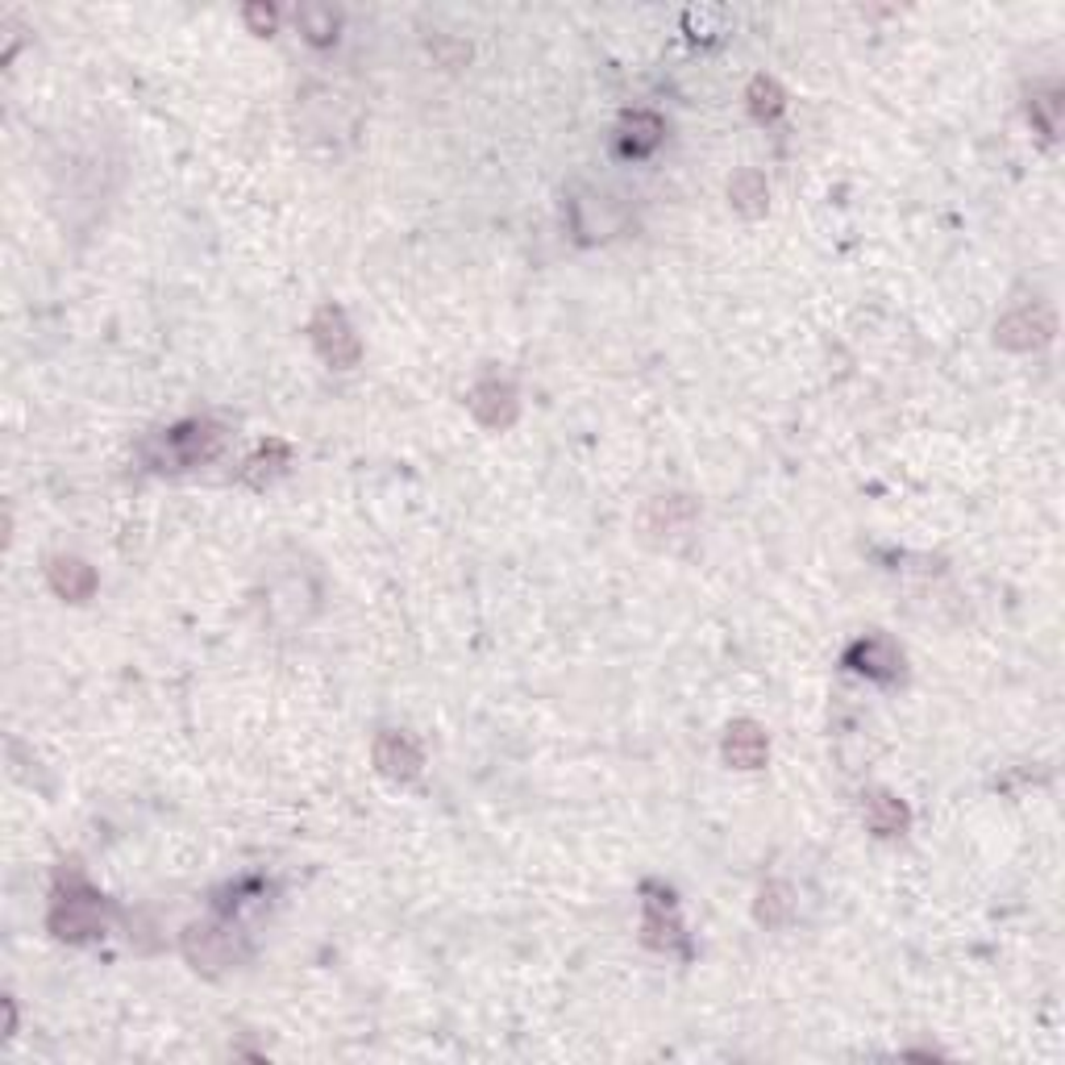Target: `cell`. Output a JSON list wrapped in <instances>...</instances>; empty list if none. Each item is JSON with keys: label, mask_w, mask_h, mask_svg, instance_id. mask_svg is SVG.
I'll return each instance as SVG.
<instances>
[{"label": "cell", "mask_w": 1065, "mask_h": 1065, "mask_svg": "<svg viewBox=\"0 0 1065 1065\" xmlns=\"http://www.w3.org/2000/svg\"><path fill=\"white\" fill-rule=\"evenodd\" d=\"M787 912H791L787 891H783V887H766V891H762V903H757V916L766 919V924H783Z\"/></svg>", "instance_id": "9a60e30c"}, {"label": "cell", "mask_w": 1065, "mask_h": 1065, "mask_svg": "<svg viewBox=\"0 0 1065 1065\" xmlns=\"http://www.w3.org/2000/svg\"><path fill=\"white\" fill-rule=\"evenodd\" d=\"M725 757H729L732 766H741V771L762 766L766 762V732L757 729V725H750V720L732 725L729 737H725Z\"/></svg>", "instance_id": "8992f818"}, {"label": "cell", "mask_w": 1065, "mask_h": 1065, "mask_svg": "<svg viewBox=\"0 0 1065 1065\" xmlns=\"http://www.w3.org/2000/svg\"><path fill=\"white\" fill-rule=\"evenodd\" d=\"M300 25H304V30H309V38H313V43H325V38H329V34H334V13H321V9H304V13H300Z\"/></svg>", "instance_id": "e0dca14e"}, {"label": "cell", "mask_w": 1065, "mask_h": 1065, "mask_svg": "<svg viewBox=\"0 0 1065 1065\" xmlns=\"http://www.w3.org/2000/svg\"><path fill=\"white\" fill-rule=\"evenodd\" d=\"M309 334H313V346L321 350V358H325V362H334V367H350V362L358 358L355 329L346 325L342 309H334V304H325V309L313 316Z\"/></svg>", "instance_id": "3957f363"}, {"label": "cell", "mask_w": 1065, "mask_h": 1065, "mask_svg": "<svg viewBox=\"0 0 1065 1065\" xmlns=\"http://www.w3.org/2000/svg\"><path fill=\"white\" fill-rule=\"evenodd\" d=\"M750 108L757 113V117H778V113H783V92H778V84H774V80H753Z\"/></svg>", "instance_id": "5bb4252c"}, {"label": "cell", "mask_w": 1065, "mask_h": 1065, "mask_svg": "<svg viewBox=\"0 0 1065 1065\" xmlns=\"http://www.w3.org/2000/svg\"><path fill=\"white\" fill-rule=\"evenodd\" d=\"M732 200H737V209H745L757 217V212L766 209V184H762L753 171H745V175L732 180Z\"/></svg>", "instance_id": "4fadbf2b"}, {"label": "cell", "mask_w": 1065, "mask_h": 1065, "mask_svg": "<svg viewBox=\"0 0 1065 1065\" xmlns=\"http://www.w3.org/2000/svg\"><path fill=\"white\" fill-rule=\"evenodd\" d=\"M1049 329H1053L1049 321H1041V325H1037L1028 313H1016V316H1007V321L999 325V342H1003V346H1020V350H1023V346H1037V342H1044V337H1049Z\"/></svg>", "instance_id": "8fae6325"}, {"label": "cell", "mask_w": 1065, "mask_h": 1065, "mask_svg": "<svg viewBox=\"0 0 1065 1065\" xmlns=\"http://www.w3.org/2000/svg\"><path fill=\"white\" fill-rule=\"evenodd\" d=\"M275 459H288V445H279V441H271V445H267V450H263V454H258V459L251 462V471H246V479L258 483V487H263V466H267V479H271L275 471H279V466H275Z\"/></svg>", "instance_id": "2e32d148"}, {"label": "cell", "mask_w": 1065, "mask_h": 1065, "mask_svg": "<svg viewBox=\"0 0 1065 1065\" xmlns=\"http://www.w3.org/2000/svg\"><path fill=\"white\" fill-rule=\"evenodd\" d=\"M420 750L413 737H404V732H383L375 741V766L387 778H417L420 774Z\"/></svg>", "instance_id": "277c9868"}, {"label": "cell", "mask_w": 1065, "mask_h": 1065, "mask_svg": "<svg viewBox=\"0 0 1065 1065\" xmlns=\"http://www.w3.org/2000/svg\"><path fill=\"white\" fill-rule=\"evenodd\" d=\"M50 928H55V937H63V940L96 937V933L105 928L101 895H92V891H67V895H59L55 912H50Z\"/></svg>", "instance_id": "7a4b0ae2"}, {"label": "cell", "mask_w": 1065, "mask_h": 1065, "mask_svg": "<svg viewBox=\"0 0 1065 1065\" xmlns=\"http://www.w3.org/2000/svg\"><path fill=\"white\" fill-rule=\"evenodd\" d=\"M471 408H475V417L483 425L503 429V425H512V417H517V392L508 383H500V379H483L479 387L471 392Z\"/></svg>", "instance_id": "5b68a950"}, {"label": "cell", "mask_w": 1065, "mask_h": 1065, "mask_svg": "<svg viewBox=\"0 0 1065 1065\" xmlns=\"http://www.w3.org/2000/svg\"><path fill=\"white\" fill-rule=\"evenodd\" d=\"M849 667L866 670L870 679H895L899 674V649L887 637H870V641H857L849 649Z\"/></svg>", "instance_id": "52a82bcc"}, {"label": "cell", "mask_w": 1065, "mask_h": 1065, "mask_svg": "<svg viewBox=\"0 0 1065 1065\" xmlns=\"http://www.w3.org/2000/svg\"><path fill=\"white\" fill-rule=\"evenodd\" d=\"M866 824L882 836H895L907 829V808L899 803L895 795H870L866 799Z\"/></svg>", "instance_id": "30bf717a"}, {"label": "cell", "mask_w": 1065, "mask_h": 1065, "mask_svg": "<svg viewBox=\"0 0 1065 1065\" xmlns=\"http://www.w3.org/2000/svg\"><path fill=\"white\" fill-rule=\"evenodd\" d=\"M225 445V429L212 425V420H184L167 433L150 438L142 445V454L154 471H188V466H200L209 462L217 450Z\"/></svg>", "instance_id": "6da1fadb"}, {"label": "cell", "mask_w": 1065, "mask_h": 1065, "mask_svg": "<svg viewBox=\"0 0 1065 1065\" xmlns=\"http://www.w3.org/2000/svg\"><path fill=\"white\" fill-rule=\"evenodd\" d=\"M50 583H55V591L67 595V600H88L92 587H96V575H92V566H84L80 558H55V563H50Z\"/></svg>", "instance_id": "ba28073f"}, {"label": "cell", "mask_w": 1065, "mask_h": 1065, "mask_svg": "<svg viewBox=\"0 0 1065 1065\" xmlns=\"http://www.w3.org/2000/svg\"><path fill=\"white\" fill-rule=\"evenodd\" d=\"M188 958L196 961V965H205V970H212V965H225V961L233 958V940L221 937V928H192V933H188Z\"/></svg>", "instance_id": "9c48e42d"}, {"label": "cell", "mask_w": 1065, "mask_h": 1065, "mask_svg": "<svg viewBox=\"0 0 1065 1065\" xmlns=\"http://www.w3.org/2000/svg\"><path fill=\"white\" fill-rule=\"evenodd\" d=\"M658 142H662V121H658L653 113H637V117L628 121L625 150L628 154H646V150H653Z\"/></svg>", "instance_id": "7c38bea8"}]
</instances>
